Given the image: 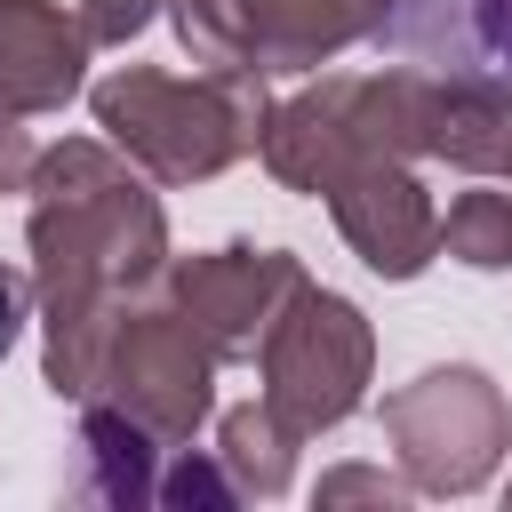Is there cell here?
Wrapping results in <instances>:
<instances>
[{"instance_id":"8992f818","label":"cell","mask_w":512,"mask_h":512,"mask_svg":"<svg viewBox=\"0 0 512 512\" xmlns=\"http://www.w3.org/2000/svg\"><path fill=\"white\" fill-rule=\"evenodd\" d=\"M296 288H304V264L280 248H248V240L168 264V296L216 360H256V344L272 336V320L288 312Z\"/></svg>"},{"instance_id":"8fae6325","label":"cell","mask_w":512,"mask_h":512,"mask_svg":"<svg viewBox=\"0 0 512 512\" xmlns=\"http://www.w3.org/2000/svg\"><path fill=\"white\" fill-rule=\"evenodd\" d=\"M392 0H240V32H248V64L272 72H320L336 48L376 40Z\"/></svg>"},{"instance_id":"2e32d148","label":"cell","mask_w":512,"mask_h":512,"mask_svg":"<svg viewBox=\"0 0 512 512\" xmlns=\"http://www.w3.org/2000/svg\"><path fill=\"white\" fill-rule=\"evenodd\" d=\"M176 16V40L200 72H224V64H248V32H240V0H168ZM256 72V64H248Z\"/></svg>"},{"instance_id":"ac0fdd59","label":"cell","mask_w":512,"mask_h":512,"mask_svg":"<svg viewBox=\"0 0 512 512\" xmlns=\"http://www.w3.org/2000/svg\"><path fill=\"white\" fill-rule=\"evenodd\" d=\"M152 16H160V0H80V32H88V48H128Z\"/></svg>"},{"instance_id":"52a82bcc","label":"cell","mask_w":512,"mask_h":512,"mask_svg":"<svg viewBox=\"0 0 512 512\" xmlns=\"http://www.w3.org/2000/svg\"><path fill=\"white\" fill-rule=\"evenodd\" d=\"M320 200H328L336 232L352 240V256L384 280H416L440 256V208L408 160H352Z\"/></svg>"},{"instance_id":"9c48e42d","label":"cell","mask_w":512,"mask_h":512,"mask_svg":"<svg viewBox=\"0 0 512 512\" xmlns=\"http://www.w3.org/2000/svg\"><path fill=\"white\" fill-rule=\"evenodd\" d=\"M376 40H392L424 72L512 80V0H392Z\"/></svg>"},{"instance_id":"603a6c76","label":"cell","mask_w":512,"mask_h":512,"mask_svg":"<svg viewBox=\"0 0 512 512\" xmlns=\"http://www.w3.org/2000/svg\"><path fill=\"white\" fill-rule=\"evenodd\" d=\"M504 176H512V168H504Z\"/></svg>"},{"instance_id":"7402d4cb","label":"cell","mask_w":512,"mask_h":512,"mask_svg":"<svg viewBox=\"0 0 512 512\" xmlns=\"http://www.w3.org/2000/svg\"><path fill=\"white\" fill-rule=\"evenodd\" d=\"M504 504H512V488H504Z\"/></svg>"},{"instance_id":"30bf717a","label":"cell","mask_w":512,"mask_h":512,"mask_svg":"<svg viewBox=\"0 0 512 512\" xmlns=\"http://www.w3.org/2000/svg\"><path fill=\"white\" fill-rule=\"evenodd\" d=\"M256 160L288 192H328L360 160V144H352V72H320L312 88H296L288 104H272L264 136H256Z\"/></svg>"},{"instance_id":"7a4b0ae2","label":"cell","mask_w":512,"mask_h":512,"mask_svg":"<svg viewBox=\"0 0 512 512\" xmlns=\"http://www.w3.org/2000/svg\"><path fill=\"white\" fill-rule=\"evenodd\" d=\"M96 128L112 152H128L144 176L160 184H200L216 168H232L240 152H256L264 136V72L224 64V72H160V64H120L112 80L88 88Z\"/></svg>"},{"instance_id":"9a60e30c","label":"cell","mask_w":512,"mask_h":512,"mask_svg":"<svg viewBox=\"0 0 512 512\" xmlns=\"http://www.w3.org/2000/svg\"><path fill=\"white\" fill-rule=\"evenodd\" d=\"M440 256L472 272H512V192H456L440 216Z\"/></svg>"},{"instance_id":"3957f363","label":"cell","mask_w":512,"mask_h":512,"mask_svg":"<svg viewBox=\"0 0 512 512\" xmlns=\"http://www.w3.org/2000/svg\"><path fill=\"white\" fill-rule=\"evenodd\" d=\"M368 360H376V336L360 320V304H344L336 288H296L288 312L272 320V336L256 344V368H264V408L312 440L328 424H344L368 392Z\"/></svg>"},{"instance_id":"ffe728a7","label":"cell","mask_w":512,"mask_h":512,"mask_svg":"<svg viewBox=\"0 0 512 512\" xmlns=\"http://www.w3.org/2000/svg\"><path fill=\"white\" fill-rule=\"evenodd\" d=\"M24 176H32V136L16 112H0V192H24Z\"/></svg>"},{"instance_id":"277c9868","label":"cell","mask_w":512,"mask_h":512,"mask_svg":"<svg viewBox=\"0 0 512 512\" xmlns=\"http://www.w3.org/2000/svg\"><path fill=\"white\" fill-rule=\"evenodd\" d=\"M384 440L416 496H472L512 448V408L480 368H424L384 392Z\"/></svg>"},{"instance_id":"4fadbf2b","label":"cell","mask_w":512,"mask_h":512,"mask_svg":"<svg viewBox=\"0 0 512 512\" xmlns=\"http://www.w3.org/2000/svg\"><path fill=\"white\" fill-rule=\"evenodd\" d=\"M80 408H88V416H80V448H88V464H96L88 496H104V504H152V488H160V472H152L160 440H152L128 408H112V400H80Z\"/></svg>"},{"instance_id":"7c38bea8","label":"cell","mask_w":512,"mask_h":512,"mask_svg":"<svg viewBox=\"0 0 512 512\" xmlns=\"http://www.w3.org/2000/svg\"><path fill=\"white\" fill-rule=\"evenodd\" d=\"M432 160H448L464 176H504L512 168V80L440 72V96H432Z\"/></svg>"},{"instance_id":"d6986e66","label":"cell","mask_w":512,"mask_h":512,"mask_svg":"<svg viewBox=\"0 0 512 512\" xmlns=\"http://www.w3.org/2000/svg\"><path fill=\"white\" fill-rule=\"evenodd\" d=\"M408 496L416 488L392 480V472H376V464H344V472L320 480V504H408Z\"/></svg>"},{"instance_id":"e0dca14e","label":"cell","mask_w":512,"mask_h":512,"mask_svg":"<svg viewBox=\"0 0 512 512\" xmlns=\"http://www.w3.org/2000/svg\"><path fill=\"white\" fill-rule=\"evenodd\" d=\"M232 496H240V488L224 480V464H200V456H192V440L176 448V472L152 488V504H232Z\"/></svg>"},{"instance_id":"6da1fadb","label":"cell","mask_w":512,"mask_h":512,"mask_svg":"<svg viewBox=\"0 0 512 512\" xmlns=\"http://www.w3.org/2000/svg\"><path fill=\"white\" fill-rule=\"evenodd\" d=\"M24 192H32V224H24L32 296L48 328L40 368L56 400H88L120 312L168 288V224H160V200L136 184V160L88 136L32 152Z\"/></svg>"},{"instance_id":"44dd1931","label":"cell","mask_w":512,"mask_h":512,"mask_svg":"<svg viewBox=\"0 0 512 512\" xmlns=\"http://www.w3.org/2000/svg\"><path fill=\"white\" fill-rule=\"evenodd\" d=\"M24 304H32V280H24L16 264H0V360H8V344L24 336Z\"/></svg>"},{"instance_id":"5b68a950","label":"cell","mask_w":512,"mask_h":512,"mask_svg":"<svg viewBox=\"0 0 512 512\" xmlns=\"http://www.w3.org/2000/svg\"><path fill=\"white\" fill-rule=\"evenodd\" d=\"M208 376H216V352L200 344V328L168 304H128L112 344H104V368H96V392L88 400H112L128 408L160 448H184L208 416Z\"/></svg>"},{"instance_id":"ba28073f","label":"cell","mask_w":512,"mask_h":512,"mask_svg":"<svg viewBox=\"0 0 512 512\" xmlns=\"http://www.w3.org/2000/svg\"><path fill=\"white\" fill-rule=\"evenodd\" d=\"M88 32L56 0H0V112L40 120L80 96Z\"/></svg>"},{"instance_id":"5bb4252c","label":"cell","mask_w":512,"mask_h":512,"mask_svg":"<svg viewBox=\"0 0 512 512\" xmlns=\"http://www.w3.org/2000/svg\"><path fill=\"white\" fill-rule=\"evenodd\" d=\"M216 464H224V480H232L240 496H280L288 472H296V432H288L264 400H248V408L224 416V432H216Z\"/></svg>"}]
</instances>
